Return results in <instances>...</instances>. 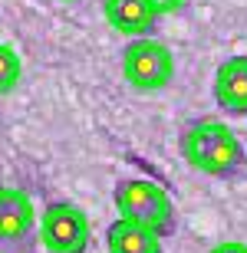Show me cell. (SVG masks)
<instances>
[{
    "label": "cell",
    "instance_id": "obj_5",
    "mask_svg": "<svg viewBox=\"0 0 247 253\" xmlns=\"http://www.w3.org/2000/svg\"><path fill=\"white\" fill-rule=\"evenodd\" d=\"M37 240V211L27 191L0 184V250L30 253Z\"/></svg>",
    "mask_w": 247,
    "mask_h": 253
},
{
    "label": "cell",
    "instance_id": "obj_10",
    "mask_svg": "<svg viewBox=\"0 0 247 253\" xmlns=\"http://www.w3.org/2000/svg\"><path fill=\"white\" fill-rule=\"evenodd\" d=\"M145 3L155 10V17H168V13H178L185 7V0H145Z\"/></svg>",
    "mask_w": 247,
    "mask_h": 253
},
{
    "label": "cell",
    "instance_id": "obj_11",
    "mask_svg": "<svg viewBox=\"0 0 247 253\" xmlns=\"http://www.w3.org/2000/svg\"><path fill=\"white\" fill-rule=\"evenodd\" d=\"M208 253H247V244H241V240H224V244H214Z\"/></svg>",
    "mask_w": 247,
    "mask_h": 253
},
{
    "label": "cell",
    "instance_id": "obj_2",
    "mask_svg": "<svg viewBox=\"0 0 247 253\" xmlns=\"http://www.w3.org/2000/svg\"><path fill=\"white\" fill-rule=\"evenodd\" d=\"M115 211L122 220H132V224L145 227L158 237H171L175 234V204L165 188H158L155 181L148 178H122L115 184Z\"/></svg>",
    "mask_w": 247,
    "mask_h": 253
},
{
    "label": "cell",
    "instance_id": "obj_6",
    "mask_svg": "<svg viewBox=\"0 0 247 253\" xmlns=\"http://www.w3.org/2000/svg\"><path fill=\"white\" fill-rule=\"evenodd\" d=\"M214 102L224 115H247V56H231L214 73Z\"/></svg>",
    "mask_w": 247,
    "mask_h": 253
},
{
    "label": "cell",
    "instance_id": "obj_3",
    "mask_svg": "<svg viewBox=\"0 0 247 253\" xmlns=\"http://www.w3.org/2000/svg\"><path fill=\"white\" fill-rule=\"evenodd\" d=\"M89 234V217L73 201H49L37 220V237L47 253H86Z\"/></svg>",
    "mask_w": 247,
    "mask_h": 253
},
{
    "label": "cell",
    "instance_id": "obj_12",
    "mask_svg": "<svg viewBox=\"0 0 247 253\" xmlns=\"http://www.w3.org/2000/svg\"><path fill=\"white\" fill-rule=\"evenodd\" d=\"M63 3H73V0H63Z\"/></svg>",
    "mask_w": 247,
    "mask_h": 253
},
{
    "label": "cell",
    "instance_id": "obj_8",
    "mask_svg": "<svg viewBox=\"0 0 247 253\" xmlns=\"http://www.w3.org/2000/svg\"><path fill=\"white\" fill-rule=\"evenodd\" d=\"M105 250L109 253H165L162 237L132 224V220H112L105 227Z\"/></svg>",
    "mask_w": 247,
    "mask_h": 253
},
{
    "label": "cell",
    "instance_id": "obj_7",
    "mask_svg": "<svg viewBox=\"0 0 247 253\" xmlns=\"http://www.w3.org/2000/svg\"><path fill=\"white\" fill-rule=\"evenodd\" d=\"M102 13L109 20V27L129 40L152 37L155 23H158L155 10L145 0H102Z\"/></svg>",
    "mask_w": 247,
    "mask_h": 253
},
{
    "label": "cell",
    "instance_id": "obj_9",
    "mask_svg": "<svg viewBox=\"0 0 247 253\" xmlns=\"http://www.w3.org/2000/svg\"><path fill=\"white\" fill-rule=\"evenodd\" d=\"M20 76H23V63H20L17 49L10 43H0V95H10L20 85Z\"/></svg>",
    "mask_w": 247,
    "mask_h": 253
},
{
    "label": "cell",
    "instance_id": "obj_4",
    "mask_svg": "<svg viewBox=\"0 0 247 253\" xmlns=\"http://www.w3.org/2000/svg\"><path fill=\"white\" fill-rule=\"evenodd\" d=\"M122 76L139 92H158L175 76V56L162 40L139 37L122 49Z\"/></svg>",
    "mask_w": 247,
    "mask_h": 253
},
{
    "label": "cell",
    "instance_id": "obj_1",
    "mask_svg": "<svg viewBox=\"0 0 247 253\" xmlns=\"http://www.w3.org/2000/svg\"><path fill=\"white\" fill-rule=\"evenodd\" d=\"M181 158L208 178L247 174V148L238 131L218 119H195L181 131Z\"/></svg>",
    "mask_w": 247,
    "mask_h": 253
}]
</instances>
